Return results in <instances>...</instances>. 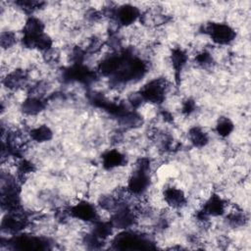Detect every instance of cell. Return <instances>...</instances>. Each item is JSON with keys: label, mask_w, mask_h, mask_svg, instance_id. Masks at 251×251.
Masks as SVG:
<instances>
[{"label": "cell", "mask_w": 251, "mask_h": 251, "mask_svg": "<svg viewBox=\"0 0 251 251\" xmlns=\"http://www.w3.org/2000/svg\"><path fill=\"white\" fill-rule=\"evenodd\" d=\"M196 61L201 66H209L212 63V57L208 52L204 51V52H201L197 55Z\"/></svg>", "instance_id": "obj_16"}, {"label": "cell", "mask_w": 251, "mask_h": 251, "mask_svg": "<svg viewBox=\"0 0 251 251\" xmlns=\"http://www.w3.org/2000/svg\"><path fill=\"white\" fill-rule=\"evenodd\" d=\"M5 79V84L9 88L20 87L25 80V74L23 71H14L13 73L7 74Z\"/></svg>", "instance_id": "obj_11"}, {"label": "cell", "mask_w": 251, "mask_h": 251, "mask_svg": "<svg viewBox=\"0 0 251 251\" xmlns=\"http://www.w3.org/2000/svg\"><path fill=\"white\" fill-rule=\"evenodd\" d=\"M189 138L194 146L202 147L208 143V135L200 128L193 127L189 130Z\"/></svg>", "instance_id": "obj_13"}, {"label": "cell", "mask_w": 251, "mask_h": 251, "mask_svg": "<svg viewBox=\"0 0 251 251\" xmlns=\"http://www.w3.org/2000/svg\"><path fill=\"white\" fill-rule=\"evenodd\" d=\"M226 202L217 194H213L203 205L202 211L208 216H221L226 212Z\"/></svg>", "instance_id": "obj_6"}, {"label": "cell", "mask_w": 251, "mask_h": 251, "mask_svg": "<svg viewBox=\"0 0 251 251\" xmlns=\"http://www.w3.org/2000/svg\"><path fill=\"white\" fill-rule=\"evenodd\" d=\"M126 157L118 150H110L106 152L102 157L103 167L107 170L121 167L125 164Z\"/></svg>", "instance_id": "obj_8"}, {"label": "cell", "mask_w": 251, "mask_h": 251, "mask_svg": "<svg viewBox=\"0 0 251 251\" xmlns=\"http://www.w3.org/2000/svg\"><path fill=\"white\" fill-rule=\"evenodd\" d=\"M45 107L44 102L39 97H29L25 100L22 105L23 112L26 115H36L40 113Z\"/></svg>", "instance_id": "obj_9"}, {"label": "cell", "mask_w": 251, "mask_h": 251, "mask_svg": "<svg viewBox=\"0 0 251 251\" xmlns=\"http://www.w3.org/2000/svg\"><path fill=\"white\" fill-rule=\"evenodd\" d=\"M186 60H187V56L184 51H182L181 49L173 50V53L171 55V61H172L173 68L175 69L176 74L180 72V70L186 63Z\"/></svg>", "instance_id": "obj_12"}, {"label": "cell", "mask_w": 251, "mask_h": 251, "mask_svg": "<svg viewBox=\"0 0 251 251\" xmlns=\"http://www.w3.org/2000/svg\"><path fill=\"white\" fill-rule=\"evenodd\" d=\"M195 110V103L192 100H187L184 102L183 106H182V112L186 115L191 114L193 111Z\"/></svg>", "instance_id": "obj_17"}, {"label": "cell", "mask_w": 251, "mask_h": 251, "mask_svg": "<svg viewBox=\"0 0 251 251\" xmlns=\"http://www.w3.org/2000/svg\"><path fill=\"white\" fill-rule=\"evenodd\" d=\"M16 42V36L11 31L1 33V46L2 48H10Z\"/></svg>", "instance_id": "obj_15"}, {"label": "cell", "mask_w": 251, "mask_h": 251, "mask_svg": "<svg viewBox=\"0 0 251 251\" xmlns=\"http://www.w3.org/2000/svg\"><path fill=\"white\" fill-rule=\"evenodd\" d=\"M29 136L34 141L44 142V141H48L52 138L53 132L48 126H37L35 128H32L29 131Z\"/></svg>", "instance_id": "obj_10"}, {"label": "cell", "mask_w": 251, "mask_h": 251, "mask_svg": "<svg viewBox=\"0 0 251 251\" xmlns=\"http://www.w3.org/2000/svg\"><path fill=\"white\" fill-rule=\"evenodd\" d=\"M114 244L119 249H143L149 248V241L145 240L141 235H137L130 232H123L119 234Z\"/></svg>", "instance_id": "obj_3"}, {"label": "cell", "mask_w": 251, "mask_h": 251, "mask_svg": "<svg viewBox=\"0 0 251 251\" xmlns=\"http://www.w3.org/2000/svg\"><path fill=\"white\" fill-rule=\"evenodd\" d=\"M166 94V81L164 79H154L145 84L139 92L142 100L151 103H161Z\"/></svg>", "instance_id": "obj_1"}, {"label": "cell", "mask_w": 251, "mask_h": 251, "mask_svg": "<svg viewBox=\"0 0 251 251\" xmlns=\"http://www.w3.org/2000/svg\"><path fill=\"white\" fill-rule=\"evenodd\" d=\"M216 130L220 136L226 137L233 130V124L227 118H221L216 126Z\"/></svg>", "instance_id": "obj_14"}, {"label": "cell", "mask_w": 251, "mask_h": 251, "mask_svg": "<svg viewBox=\"0 0 251 251\" xmlns=\"http://www.w3.org/2000/svg\"><path fill=\"white\" fill-rule=\"evenodd\" d=\"M163 194H164V199L166 203L172 208H181L186 202L183 191L176 187H174V186L167 187L164 190Z\"/></svg>", "instance_id": "obj_7"}, {"label": "cell", "mask_w": 251, "mask_h": 251, "mask_svg": "<svg viewBox=\"0 0 251 251\" xmlns=\"http://www.w3.org/2000/svg\"><path fill=\"white\" fill-rule=\"evenodd\" d=\"M70 214L75 219L84 222H95L97 221V212L93 205L86 201H79L70 209Z\"/></svg>", "instance_id": "obj_4"}, {"label": "cell", "mask_w": 251, "mask_h": 251, "mask_svg": "<svg viewBox=\"0 0 251 251\" xmlns=\"http://www.w3.org/2000/svg\"><path fill=\"white\" fill-rule=\"evenodd\" d=\"M206 32L218 44H228L235 37L234 29L226 24L212 23L206 27Z\"/></svg>", "instance_id": "obj_2"}, {"label": "cell", "mask_w": 251, "mask_h": 251, "mask_svg": "<svg viewBox=\"0 0 251 251\" xmlns=\"http://www.w3.org/2000/svg\"><path fill=\"white\" fill-rule=\"evenodd\" d=\"M113 15L117 22L123 25L133 24L139 17V11L136 7L131 5H123L113 11Z\"/></svg>", "instance_id": "obj_5"}]
</instances>
